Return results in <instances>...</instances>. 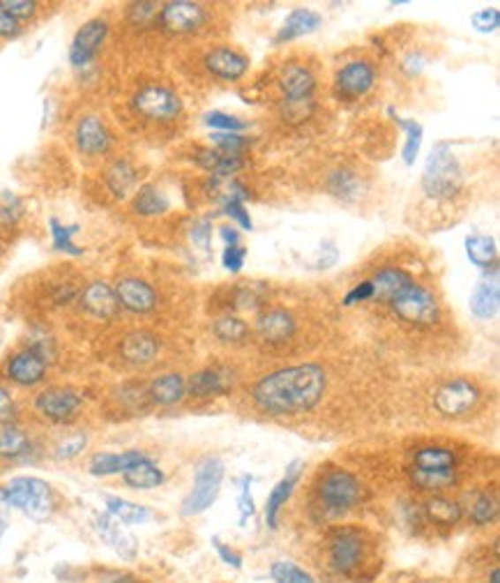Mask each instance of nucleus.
Returning <instances> with one entry per match:
<instances>
[{"instance_id": "f257e3e1", "label": "nucleus", "mask_w": 500, "mask_h": 583, "mask_svg": "<svg viewBox=\"0 0 500 583\" xmlns=\"http://www.w3.org/2000/svg\"><path fill=\"white\" fill-rule=\"evenodd\" d=\"M328 390V373L316 362L284 367L254 385L252 397L265 415H300L316 409Z\"/></svg>"}, {"instance_id": "f03ea898", "label": "nucleus", "mask_w": 500, "mask_h": 583, "mask_svg": "<svg viewBox=\"0 0 500 583\" xmlns=\"http://www.w3.org/2000/svg\"><path fill=\"white\" fill-rule=\"evenodd\" d=\"M422 196L434 205H454L464 194V171L448 141H438L424 162Z\"/></svg>"}, {"instance_id": "7ed1b4c3", "label": "nucleus", "mask_w": 500, "mask_h": 583, "mask_svg": "<svg viewBox=\"0 0 500 583\" xmlns=\"http://www.w3.org/2000/svg\"><path fill=\"white\" fill-rule=\"evenodd\" d=\"M369 537L358 525H342L335 528L328 540V563L337 574L355 577L367 563Z\"/></svg>"}, {"instance_id": "20e7f679", "label": "nucleus", "mask_w": 500, "mask_h": 583, "mask_svg": "<svg viewBox=\"0 0 500 583\" xmlns=\"http://www.w3.org/2000/svg\"><path fill=\"white\" fill-rule=\"evenodd\" d=\"M132 111L153 125L176 123L183 116V100L178 97L173 88L162 83H146L132 95Z\"/></svg>"}, {"instance_id": "39448f33", "label": "nucleus", "mask_w": 500, "mask_h": 583, "mask_svg": "<svg viewBox=\"0 0 500 583\" xmlns=\"http://www.w3.org/2000/svg\"><path fill=\"white\" fill-rule=\"evenodd\" d=\"M3 489H5L10 508L21 510L33 521H47L56 508L51 487L40 478H30V475L12 478Z\"/></svg>"}, {"instance_id": "423d86ee", "label": "nucleus", "mask_w": 500, "mask_h": 583, "mask_svg": "<svg viewBox=\"0 0 500 583\" xmlns=\"http://www.w3.org/2000/svg\"><path fill=\"white\" fill-rule=\"evenodd\" d=\"M360 496H362V489H360L358 478L342 468L330 471L318 482V508L325 517H342V514L351 512L360 502Z\"/></svg>"}, {"instance_id": "0eeeda50", "label": "nucleus", "mask_w": 500, "mask_h": 583, "mask_svg": "<svg viewBox=\"0 0 500 583\" xmlns=\"http://www.w3.org/2000/svg\"><path fill=\"white\" fill-rule=\"evenodd\" d=\"M397 321L413 327H431L441 321V303L427 286L413 284L388 304Z\"/></svg>"}, {"instance_id": "6e6552de", "label": "nucleus", "mask_w": 500, "mask_h": 583, "mask_svg": "<svg viewBox=\"0 0 500 583\" xmlns=\"http://www.w3.org/2000/svg\"><path fill=\"white\" fill-rule=\"evenodd\" d=\"M212 12L210 7L203 3H192V0H171L159 5V14L155 24L159 30H164L166 35L187 37L196 35L210 24Z\"/></svg>"}, {"instance_id": "1a4fd4ad", "label": "nucleus", "mask_w": 500, "mask_h": 583, "mask_svg": "<svg viewBox=\"0 0 500 583\" xmlns=\"http://www.w3.org/2000/svg\"><path fill=\"white\" fill-rule=\"evenodd\" d=\"M224 464L217 456H208L196 466L194 472V487L189 491V496L183 501V517H196V514L206 512L208 508L215 505L219 498V489H222V479H224Z\"/></svg>"}, {"instance_id": "9d476101", "label": "nucleus", "mask_w": 500, "mask_h": 583, "mask_svg": "<svg viewBox=\"0 0 500 583\" xmlns=\"http://www.w3.org/2000/svg\"><path fill=\"white\" fill-rule=\"evenodd\" d=\"M480 403V387L468 379H454L434 392V406L443 418H464Z\"/></svg>"}, {"instance_id": "9b49d317", "label": "nucleus", "mask_w": 500, "mask_h": 583, "mask_svg": "<svg viewBox=\"0 0 500 583\" xmlns=\"http://www.w3.org/2000/svg\"><path fill=\"white\" fill-rule=\"evenodd\" d=\"M376 65L367 58L348 60L335 74V93L339 100L355 102L362 100L371 88L376 86Z\"/></svg>"}, {"instance_id": "f8f14e48", "label": "nucleus", "mask_w": 500, "mask_h": 583, "mask_svg": "<svg viewBox=\"0 0 500 583\" xmlns=\"http://www.w3.org/2000/svg\"><path fill=\"white\" fill-rule=\"evenodd\" d=\"M277 88L282 93V104H312L318 79L305 63H289L279 72Z\"/></svg>"}, {"instance_id": "ddd939ff", "label": "nucleus", "mask_w": 500, "mask_h": 583, "mask_svg": "<svg viewBox=\"0 0 500 583\" xmlns=\"http://www.w3.org/2000/svg\"><path fill=\"white\" fill-rule=\"evenodd\" d=\"M106 37H109V21H106V19L97 17L86 21V24L77 30V35H74V40H72L70 44L72 67H77V70L88 67V65L97 58L100 49L104 47Z\"/></svg>"}, {"instance_id": "4468645a", "label": "nucleus", "mask_w": 500, "mask_h": 583, "mask_svg": "<svg viewBox=\"0 0 500 583\" xmlns=\"http://www.w3.org/2000/svg\"><path fill=\"white\" fill-rule=\"evenodd\" d=\"M81 395L77 390H72V387H49V390L40 392L35 397L37 413L42 418H47L49 422H56V425L70 422L81 410Z\"/></svg>"}, {"instance_id": "2eb2a0df", "label": "nucleus", "mask_w": 500, "mask_h": 583, "mask_svg": "<svg viewBox=\"0 0 500 583\" xmlns=\"http://www.w3.org/2000/svg\"><path fill=\"white\" fill-rule=\"evenodd\" d=\"M203 67L217 81L236 83L249 72V58L233 47H212L203 56Z\"/></svg>"}, {"instance_id": "dca6fc26", "label": "nucleus", "mask_w": 500, "mask_h": 583, "mask_svg": "<svg viewBox=\"0 0 500 583\" xmlns=\"http://www.w3.org/2000/svg\"><path fill=\"white\" fill-rule=\"evenodd\" d=\"M47 364L49 362L44 360L37 350L26 346V349H19L17 353H12V356L7 357L5 376L12 380L14 385L33 387V385L44 380V376H47Z\"/></svg>"}, {"instance_id": "f3484780", "label": "nucleus", "mask_w": 500, "mask_h": 583, "mask_svg": "<svg viewBox=\"0 0 500 583\" xmlns=\"http://www.w3.org/2000/svg\"><path fill=\"white\" fill-rule=\"evenodd\" d=\"M113 291H116L120 310L130 311V314H150L157 307V293H155L153 284H148L146 280H139V277H123L113 286Z\"/></svg>"}, {"instance_id": "a211bd4d", "label": "nucleus", "mask_w": 500, "mask_h": 583, "mask_svg": "<svg viewBox=\"0 0 500 583\" xmlns=\"http://www.w3.org/2000/svg\"><path fill=\"white\" fill-rule=\"evenodd\" d=\"M74 143L86 157H102L113 148V136L102 118L83 116L74 129Z\"/></svg>"}, {"instance_id": "6ab92c4d", "label": "nucleus", "mask_w": 500, "mask_h": 583, "mask_svg": "<svg viewBox=\"0 0 500 583\" xmlns=\"http://www.w3.org/2000/svg\"><path fill=\"white\" fill-rule=\"evenodd\" d=\"M295 323L293 314L289 310H282V307H272V310L261 311L259 318H256V333L263 339L265 344H286L291 341V337L295 334Z\"/></svg>"}, {"instance_id": "aec40b11", "label": "nucleus", "mask_w": 500, "mask_h": 583, "mask_svg": "<svg viewBox=\"0 0 500 583\" xmlns=\"http://www.w3.org/2000/svg\"><path fill=\"white\" fill-rule=\"evenodd\" d=\"M369 284L371 291H374V298L371 300H376V303L388 307L397 295H401L406 288H411V286L415 284V280H413V274L408 272V270L399 268V265H385V268H381L371 277Z\"/></svg>"}, {"instance_id": "412c9836", "label": "nucleus", "mask_w": 500, "mask_h": 583, "mask_svg": "<svg viewBox=\"0 0 500 583\" xmlns=\"http://www.w3.org/2000/svg\"><path fill=\"white\" fill-rule=\"evenodd\" d=\"M300 475L302 461H291L289 466H286V475H284V478L272 487L270 494H268V501H265V524H268L270 531H277V525H279V512H282L284 505L289 502Z\"/></svg>"}, {"instance_id": "4be33fe9", "label": "nucleus", "mask_w": 500, "mask_h": 583, "mask_svg": "<svg viewBox=\"0 0 500 583\" xmlns=\"http://www.w3.org/2000/svg\"><path fill=\"white\" fill-rule=\"evenodd\" d=\"M79 303H81V310L86 314L95 316V318H104V321L113 318L120 310L116 291L106 281H90L79 295Z\"/></svg>"}, {"instance_id": "5701e85b", "label": "nucleus", "mask_w": 500, "mask_h": 583, "mask_svg": "<svg viewBox=\"0 0 500 583\" xmlns=\"http://www.w3.org/2000/svg\"><path fill=\"white\" fill-rule=\"evenodd\" d=\"M500 307V286L498 270L484 272V277L475 284L471 293V314L477 321H491L496 318Z\"/></svg>"}, {"instance_id": "b1692460", "label": "nucleus", "mask_w": 500, "mask_h": 583, "mask_svg": "<svg viewBox=\"0 0 500 583\" xmlns=\"http://www.w3.org/2000/svg\"><path fill=\"white\" fill-rule=\"evenodd\" d=\"M95 531L123 560H134L136 554H139V544H136L134 537L125 531L123 524L113 519L111 514H100L95 519Z\"/></svg>"}, {"instance_id": "393cba45", "label": "nucleus", "mask_w": 500, "mask_h": 583, "mask_svg": "<svg viewBox=\"0 0 500 583\" xmlns=\"http://www.w3.org/2000/svg\"><path fill=\"white\" fill-rule=\"evenodd\" d=\"M150 459V455L141 452V449H130V452H100L90 459V472L95 478H109V475H118V472L130 471L132 466L141 464V461Z\"/></svg>"}, {"instance_id": "a878e982", "label": "nucleus", "mask_w": 500, "mask_h": 583, "mask_svg": "<svg viewBox=\"0 0 500 583\" xmlns=\"http://www.w3.org/2000/svg\"><path fill=\"white\" fill-rule=\"evenodd\" d=\"M323 26V17L314 10H293L289 17L284 19V26L279 28V33L275 35V44H284V42H293L300 40L305 35H312L318 28Z\"/></svg>"}, {"instance_id": "bb28decb", "label": "nucleus", "mask_w": 500, "mask_h": 583, "mask_svg": "<svg viewBox=\"0 0 500 583\" xmlns=\"http://www.w3.org/2000/svg\"><path fill=\"white\" fill-rule=\"evenodd\" d=\"M231 387L229 373L219 367H208L196 372L192 379L187 380V395L194 399H210L224 395Z\"/></svg>"}, {"instance_id": "cd10ccee", "label": "nucleus", "mask_w": 500, "mask_h": 583, "mask_svg": "<svg viewBox=\"0 0 500 583\" xmlns=\"http://www.w3.org/2000/svg\"><path fill=\"white\" fill-rule=\"evenodd\" d=\"M159 353V341L155 334L146 333V330H136L130 333L120 341V356L130 364H148L153 362Z\"/></svg>"}, {"instance_id": "c85d7f7f", "label": "nucleus", "mask_w": 500, "mask_h": 583, "mask_svg": "<svg viewBox=\"0 0 500 583\" xmlns=\"http://www.w3.org/2000/svg\"><path fill=\"white\" fill-rule=\"evenodd\" d=\"M187 395V380L180 373H162L148 387V397L157 406H176Z\"/></svg>"}, {"instance_id": "c756f323", "label": "nucleus", "mask_w": 500, "mask_h": 583, "mask_svg": "<svg viewBox=\"0 0 500 583\" xmlns=\"http://www.w3.org/2000/svg\"><path fill=\"white\" fill-rule=\"evenodd\" d=\"M104 182L116 199H127L134 192L136 182H139L134 164L130 159H116V162H111L104 171Z\"/></svg>"}, {"instance_id": "7c9ffc66", "label": "nucleus", "mask_w": 500, "mask_h": 583, "mask_svg": "<svg viewBox=\"0 0 500 583\" xmlns=\"http://www.w3.org/2000/svg\"><path fill=\"white\" fill-rule=\"evenodd\" d=\"M466 257L468 261L480 268L482 272H494L498 270V247L491 235H468L464 240Z\"/></svg>"}, {"instance_id": "2f4dec72", "label": "nucleus", "mask_w": 500, "mask_h": 583, "mask_svg": "<svg viewBox=\"0 0 500 583\" xmlns=\"http://www.w3.org/2000/svg\"><path fill=\"white\" fill-rule=\"evenodd\" d=\"M171 201L157 185H143L132 199V211L139 217H159L169 212Z\"/></svg>"}, {"instance_id": "473e14b6", "label": "nucleus", "mask_w": 500, "mask_h": 583, "mask_svg": "<svg viewBox=\"0 0 500 583\" xmlns=\"http://www.w3.org/2000/svg\"><path fill=\"white\" fill-rule=\"evenodd\" d=\"M413 471L441 472L457 471V455L448 448H422L413 455Z\"/></svg>"}, {"instance_id": "72a5a7b5", "label": "nucleus", "mask_w": 500, "mask_h": 583, "mask_svg": "<svg viewBox=\"0 0 500 583\" xmlns=\"http://www.w3.org/2000/svg\"><path fill=\"white\" fill-rule=\"evenodd\" d=\"M390 118H395V123L404 129V134H406V141H404V150H401V157H404V164L406 166H415L420 157V150H422V139H424V129L418 120H411V118H401L399 113L390 106L388 109Z\"/></svg>"}, {"instance_id": "f704fd0d", "label": "nucleus", "mask_w": 500, "mask_h": 583, "mask_svg": "<svg viewBox=\"0 0 500 583\" xmlns=\"http://www.w3.org/2000/svg\"><path fill=\"white\" fill-rule=\"evenodd\" d=\"M424 514L438 528H452L461 519V505L448 496H431L424 502Z\"/></svg>"}, {"instance_id": "c9c22d12", "label": "nucleus", "mask_w": 500, "mask_h": 583, "mask_svg": "<svg viewBox=\"0 0 500 583\" xmlns=\"http://www.w3.org/2000/svg\"><path fill=\"white\" fill-rule=\"evenodd\" d=\"M49 231H51V247L53 251L70 254V257H83V247L74 242V235L81 231L79 224H63L56 217L49 219Z\"/></svg>"}, {"instance_id": "e433bc0d", "label": "nucleus", "mask_w": 500, "mask_h": 583, "mask_svg": "<svg viewBox=\"0 0 500 583\" xmlns=\"http://www.w3.org/2000/svg\"><path fill=\"white\" fill-rule=\"evenodd\" d=\"M106 514H111L113 519L127 525L146 524L150 519V510L118 496H106Z\"/></svg>"}, {"instance_id": "4c0bfd02", "label": "nucleus", "mask_w": 500, "mask_h": 583, "mask_svg": "<svg viewBox=\"0 0 500 583\" xmlns=\"http://www.w3.org/2000/svg\"><path fill=\"white\" fill-rule=\"evenodd\" d=\"M123 479L132 489H155L159 484H164V472L162 468L155 466L153 459H146L141 464L132 466L130 471L123 472Z\"/></svg>"}, {"instance_id": "58836bf2", "label": "nucleus", "mask_w": 500, "mask_h": 583, "mask_svg": "<svg viewBox=\"0 0 500 583\" xmlns=\"http://www.w3.org/2000/svg\"><path fill=\"white\" fill-rule=\"evenodd\" d=\"M328 192L337 199L344 201H353L358 199L360 192H362V180L360 175L353 173L348 169H337L335 173H330L328 178Z\"/></svg>"}, {"instance_id": "ea45409f", "label": "nucleus", "mask_w": 500, "mask_h": 583, "mask_svg": "<svg viewBox=\"0 0 500 583\" xmlns=\"http://www.w3.org/2000/svg\"><path fill=\"white\" fill-rule=\"evenodd\" d=\"M30 452L28 433L21 432L19 426L7 425L0 429V456L5 459H21Z\"/></svg>"}, {"instance_id": "a19ab883", "label": "nucleus", "mask_w": 500, "mask_h": 583, "mask_svg": "<svg viewBox=\"0 0 500 583\" xmlns=\"http://www.w3.org/2000/svg\"><path fill=\"white\" fill-rule=\"evenodd\" d=\"M212 334L222 341V344H245L249 337V326L240 321L238 316H222L212 323Z\"/></svg>"}, {"instance_id": "79ce46f5", "label": "nucleus", "mask_w": 500, "mask_h": 583, "mask_svg": "<svg viewBox=\"0 0 500 583\" xmlns=\"http://www.w3.org/2000/svg\"><path fill=\"white\" fill-rule=\"evenodd\" d=\"M468 514H471L473 524L480 525V528L494 524L496 517H498V498H496V494H491V491L477 494Z\"/></svg>"}, {"instance_id": "37998d69", "label": "nucleus", "mask_w": 500, "mask_h": 583, "mask_svg": "<svg viewBox=\"0 0 500 583\" xmlns=\"http://www.w3.org/2000/svg\"><path fill=\"white\" fill-rule=\"evenodd\" d=\"M212 146L222 155H231V157H245V152L252 148V139L242 134H224V132H212L210 134Z\"/></svg>"}, {"instance_id": "c03bdc74", "label": "nucleus", "mask_w": 500, "mask_h": 583, "mask_svg": "<svg viewBox=\"0 0 500 583\" xmlns=\"http://www.w3.org/2000/svg\"><path fill=\"white\" fill-rule=\"evenodd\" d=\"M270 577L275 579V583H316V579L305 571L302 567H298L295 563L289 560H277L270 567Z\"/></svg>"}, {"instance_id": "a18cd8bd", "label": "nucleus", "mask_w": 500, "mask_h": 583, "mask_svg": "<svg viewBox=\"0 0 500 583\" xmlns=\"http://www.w3.org/2000/svg\"><path fill=\"white\" fill-rule=\"evenodd\" d=\"M203 125L215 129V132H224V134H240V132L249 127V123H245L242 118L231 116V113L224 111H208L203 116Z\"/></svg>"}, {"instance_id": "49530a36", "label": "nucleus", "mask_w": 500, "mask_h": 583, "mask_svg": "<svg viewBox=\"0 0 500 583\" xmlns=\"http://www.w3.org/2000/svg\"><path fill=\"white\" fill-rule=\"evenodd\" d=\"M413 482L418 484L420 489L427 491H443L450 489L457 482V471H441V472H420L413 471Z\"/></svg>"}, {"instance_id": "de8ad7c7", "label": "nucleus", "mask_w": 500, "mask_h": 583, "mask_svg": "<svg viewBox=\"0 0 500 583\" xmlns=\"http://www.w3.org/2000/svg\"><path fill=\"white\" fill-rule=\"evenodd\" d=\"M219 196H222V212H224L226 217H231L240 228L252 231L254 222L252 217H249V211L245 208V201L236 199V196H231V194H219Z\"/></svg>"}, {"instance_id": "09e8293b", "label": "nucleus", "mask_w": 500, "mask_h": 583, "mask_svg": "<svg viewBox=\"0 0 500 583\" xmlns=\"http://www.w3.org/2000/svg\"><path fill=\"white\" fill-rule=\"evenodd\" d=\"M238 484H240V491H238V510H240V525H245L249 519H252L254 514H256V502H254V496H252L254 478H252V475H242V478L238 479Z\"/></svg>"}, {"instance_id": "8fccbe9b", "label": "nucleus", "mask_w": 500, "mask_h": 583, "mask_svg": "<svg viewBox=\"0 0 500 583\" xmlns=\"http://www.w3.org/2000/svg\"><path fill=\"white\" fill-rule=\"evenodd\" d=\"M24 215V203L14 194H0V228H10Z\"/></svg>"}, {"instance_id": "3c124183", "label": "nucleus", "mask_w": 500, "mask_h": 583, "mask_svg": "<svg viewBox=\"0 0 500 583\" xmlns=\"http://www.w3.org/2000/svg\"><path fill=\"white\" fill-rule=\"evenodd\" d=\"M0 7H3L10 17L17 19L19 24L33 19L37 14V10H40L35 0H0Z\"/></svg>"}, {"instance_id": "603ef678", "label": "nucleus", "mask_w": 500, "mask_h": 583, "mask_svg": "<svg viewBox=\"0 0 500 583\" xmlns=\"http://www.w3.org/2000/svg\"><path fill=\"white\" fill-rule=\"evenodd\" d=\"M157 14L159 5H155V3H134V5L130 7V21L134 26H139V28H146V26L155 24V21H157Z\"/></svg>"}, {"instance_id": "864d4df0", "label": "nucleus", "mask_w": 500, "mask_h": 583, "mask_svg": "<svg viewBox=\"0 0 500 583\" xmlns=\"http://www.w3.org/2000/svg\"><path fill=\"white\" fill-rule=\"evenodd\" d=\"M471 24L477 33H494L500 26V12L498 7H491V10H480L471 17Z\"/></svg>"}, {"instance_id": "5fc2aeb1", "label": "nucleus", "mask_w": 500, "mask_h": 583, "mask_svg": "<svg viewBox=\"0 0 500 583\" xmlns=\"http://www.w3.org/2000/svg\"><path fill=\"white\" fill-rule=\"evenodd\" d=\"M245 258H247V249L240 245L226 247V249L222 251V265H224V270H229V272L233 274H238L245 268Z\"/></svg>"}, {"instance_id": "6e6d98bb", "label": "nucleus", "mask_w": 500, "mask_h": 583, "mask_svg": "<svg viewBox=\"0 0 500 583\" xmlns=\"http://www.w3.org/2000/svg\"><path fill=\"white\" fill-rule=\"evenodd\" d=\"M86 445H88V436H86V433L72 436L56 448V456H58V459H72V456L81 455Z\"/></svg>"}, {"instance_id": "4d7b16f0", "label": "nucleus", "mask_w": 500, "mask_h": 583, "mask_svg": "<svg viewBox=\"0 0 500 583\" xmlns=\"http://www.w3.org/2000/svg\"><path fill=\"white\" fill-rule=\"evenodd\" d=\"M192 242L196 247H201L203 251H210V242H212V222L210 219H196L194 226H192Z\"/></svg>"}, {"instance_id": "13d9d810", "label": "nucleus", "mask_w": 500, "mask_h": 583, "mask_svg": "<svg viewBox=\"0 0 500 583\" xmlns=\"http://www.w3.org/2000/svg\"><path fill=\"white\" fill-rule=\"evenodd\" d=\"M14 418H17V406H14L12 395L0 385V426L14 425Z\"/></svg>"}, {"instance_id": "bf43d9fd", "label": "nucleus", "mask_w": 500, "mask_h": 583, "mask_svg": "<svg viewBox=\"0 0 500 583\" xmlns=\"http://www.w3.org/2000/svg\"><path fill=\"white\" fill-rule=\"evenodd\" d=\"M212 547H215V551L219 554L222 563H226V565L233 567V570H240V567H242V556L238 554V551H233V548H231L229 544L222 542L219 537H212Z\"/></svg>"}, {"instance_id": "052dcab7", "label": "nucleus", "mask_w": 500, "mask_h": 583, "mask_svg": "<svg viewBox=\"0 0 500 583\" xmlns=\"http://www.w3.org/2000/svg\"><path fill=\"white\" fill-rule=\"evenodd\" d=\"M374 298V291H371V284L369 280L367 281H360L358 286H353L351 291L346 293V298H344V304L346 307H353V304H362V303H369V300Z\"/></svg>"}, {"instance_id": "680f3d73", "label": "nucleus", "mask_w": 500, "mask_h": 583, "mask_svg": "<svg viewBox=\"0 0 500 583\" xmlns=\"http://www.w3.org/2000/svg\"><path fill=\"white\" fill-rule=\"evenodd\" d=\"M21 24L17 19H12L10 14L0 7V40H17L21 35Z\"/></svg>"}, {"instance_id": "e2e57ef3", "label": "nucleus", "mask_w": 500, "mask_h": 583, "mask_svg": "<svg viewBox=\"0 0 500 583\" xmlns=\"http://www.w3.org/2000/svg\"><path fill=\"white\" fill-rule=\"evenodd\" d=\"M7 525H10V502L5 498V489L0 487V537L5 535Z\"/></svg>"}, {"instance_id": "0e129e2a", "label": "nucleus", "mask_w": 500, "mask_h": 583, "mask_svg": "<svg viewBox=\"0 0 500 583\" xmlns=\"http://www.w3.org/2000/svg\"><path fill=\"white\" fill-rule=\"evenodd\" d=\"M219 238L224 240L226 247L240 245V231L236 226H222L219 228Z\"/></svg>"}, {"instance_id": "69168bd1", "label": "nucleus", "mask_w": 500, "mask_h": 583, "mask_svg": "<svg viewBox=\"0 0 500 583\" xmlns=\"http://www.w3.org/2000/svg\"><path fill=\"white\" fill-rule=\"evenodd\" d=\"M401 67H404V72H406V74H420V70H422V56H415V53H411V56H408L406 60H404V65H401Z\"/></svg>"}, {"instance_id": "338daca9", "label": "nucleus", "mask_w": 500, "mask_h": 583, "mask_svg": "<svg viewBox=\"0 0 500 583\" xmlns=\"http://www.w3.org/2000/svg\"><path fill=\"white\" fill-rule=\"evenodd\" d=\"M100 583H136V579L132 574H125V571H116V574L102 579Z\"/></svg>"}, {"instance_id": "774afa93", "label": "nucleus", "mask_w": 500, "mask_h": 583, "mask_svg": "<svg viewBox=\"0 0 500 583\" xmlns=\"http://www.w3.org/2000/svg\"><path fill=\"white\" fill-rule=\"evenodd\" d=\"M498 577H500L498 567H494V570H491V577H489V581H491V583H498Z\"/></svg>"}]
</instances>
